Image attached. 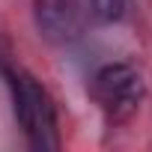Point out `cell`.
Returning <instances> with one entry per match:
<instances>
[{"label":"cell","instance_id":"cell-1","mask_svg":"<svg viewBox=\"0 0 152 152\" xmlns=\"http://www.w3.org/2000/svg\"><path fill=\"white\" fill-rule=\"evenodd\" d=\"M3 81L12 99V113L33 149H57L60 146V125H57V104L45 84L30 75L21 66L6 63L3 66Z\"/></svg>","mask_w":152,"mask_h":152},{"label":"cell","instance_id":"cell-2","mask_svg":"<svg viewBox=\"0 0 152 152\" xmlns=\"http://www.w3.org/2000/svg\"><path fill=\"white\" fill-rule=\"evenodd\" d=\"M146 87L140 72L128 63H107L90 81V99L107 122H125L143 102Z\"/></svg>","mask_w":152,"mask_h":152},{"label":"cell","instance_id":"cell-3","mask_svg":"<svg viewBox=\"0 0 152 152\" xmlns=\"http://www.w3.org/2000/svg\"><path fill=\"white\" fill-rule=\"evenodd\" d=\"M33 15L39 33L57 45L78 42L90 30V24H96L93 0H36Z\"/></svg>","mask_w":152,"mask_h":152},{"label":"cell","instance_id":"cell-4","mask_svg":"<svg viewBox=\"0 0 152 152\" xmlns=\"http://www.w3.org/2000/svg\"><path fill=\"white\" fill-rule=\"evenodd\" d=\"M125 6H128V0H93V15H96V21L110 24L125 15Z\"/></svg>","mask_w":152,"mask_h":152}]
</instances>
